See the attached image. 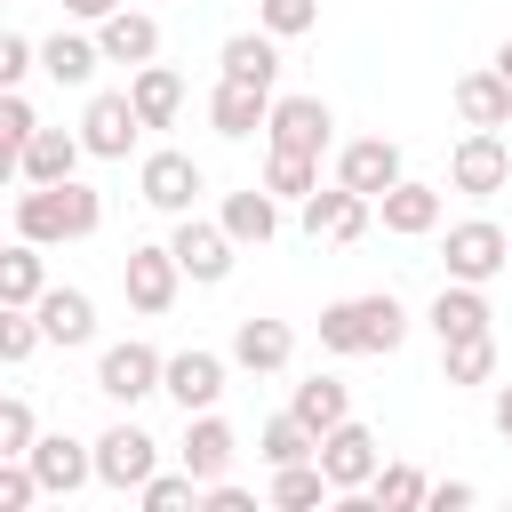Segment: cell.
Here are the masks:
<instances>
[{
	"mask_svg": "<svg viewBox=\"0 0 512 512\" xmlns=\"http://www.w3.org/2000/svg\"><path fill=\"white\" fill-rule=\"evenodd\" d=\"M320 344L336 352H392L400 344V304L392 296H344L320 312Z\"/></svg>",
	"mask_w": 512,
	"mask_h": 512,
	"instance_id": "obj_1",
	"label": "cell"
},
{
	"mask_svg": "<svg viewBox=\"0 0 512 512\" xmlns=\"http://www.w3.org/2000/svg\"><path fill=\"white\" fill-rule=\"evenodd\" d=\"M88 224H96V192H80L72 176L24 192V232H32V240H56V232L72 240V232H88Z\"/></svg>",
	"mask_w": 512,
	"mask_h": 512,
	"instance_id": "obj_2",
	"label": "cell"
},
{
	"mask_svg": "<svg viewBox=\"0 0 512 512\" xmlns=\"http://www.w3.org/2000/svg\"><path fill=\"white\" fill-rule=\"evenodd\" d=\"M504 168H512V160H504V136H496V128H472V136L448 152V176H456L464 192H496Z\"/></svg>",
	"mask_w": 512,
	"mask_h": 512,
	"instance_id": "obj_3",
	"label": "cell"
},
{
	"mask_svg": "<svg viewBox=\"0 0 512 512\" xmlns=\"http://www.w3.org/2000/svg\"><path fill=\"white\" fill-rule=\"evenodd\" d=\"M360 224H368V192H352V184L304 192V232H312V240H352Z\"/></svg>",
	"mask_w": 512,
	"mask_h": 512,
	"instance_id": "obj_4",
	"label": "cell"
},
{
	"mask_svg": "<svg viewBox=\"0 0 512 512\" xmlns=\"http://www.w3.org/2000/svg\"><path fill=\"white\" fill-rule=\"evenodd\" d=\"M320 464H328L336 488H360V480H376V440L360 424H328L320 432Z\"/></svg>",
	"mask_w": 512,
	"mask_h": 512,
	"instance_id": "obj_5",
	"label": "cell"
},
{
	"mask_svg": "<svg viewBox=\"0 0 512 512\" xmlns=\"http://www.w3.org/2000/svg\"><path fill=\"white\" fill-rule=\"evenodd\" d=\"M504 256H512V240H504L496 224H456V232H448V272H456V280H488Z\"/></svg>",
	"mask_w": 512,
	"mask_h": 512,
	"instance_id": "obj_6",
	"label": "cell"
},
{
	"mask_svg": "<svg viewBox=\"0 0 512 512\" xmlns=\"http://www.w3.org/2000/svg\"><path fill=\"white\" fill-rule=\"evenodd\" d=\"M96 472H104L112 488H144V480H152V440H144L136 424L104 432V440H96Z\"/></svg>",
	"mask_w": 512,
	"mask_h": 512,
	"instance_id": "obj_7",
	"label": "cell"
},
{
	"mask_svg": "<svg viewBox=\"0 0 512 512\" xmlns=\"http://www.w3.org/2000/svg\"><path fill=\"white\" fill-rule=\"evenodd\" d=\"M456 112H464L472 128H504V120H512V80H504V72H464V80H456Z\"/></svg>",
	"mask_w": 512,
	"mask_h": 512,
	"instance_id": "obj_8",
	"label": "cell"
},
{
	"mask_svg": "<svg viewBox=\"0 0 512 512\" xmlns=\"http://www.w3.org/2000/svg\"><path fill=\"white\" fill-rule=\"evenodd\" d=\"M176 248H136L128 256V296L144 304V312H168V296H176Z\"/></svg>",
	"mask_w": 512,
	"mask_h": 512,
	"instance_id": "obj_9",
	"label": "cell"
},
{
	"mask_svg": "<svg viewBox=\"0 0 512 512\" xmlns=\"http://www.w3.org/2000/svg\"><path fill=\"white\" fill-rule=\"evenodd\" d=\"M152 376H168L144 344H112L104 360H96V384L112 392V400H136V392H152Z\"/></svg>",
	"mask_w": 512,
	"mask_h": 512,
	"instance_id": "obj_10",
	"label": "cell"
},
{
	"mask_svg": "<svg viewBox=\"0 0 512 512\" xmlns=\"http://www.w3.org/2000/svg\"><path fill=\"white\" fill-rule=\"evenodd\" d=\"M136 128H144L136 96H96V104H88V152H128Z\"/></svg>",
	"mask_w": 512,
	"mask_h": 512,
	"instance_id": "obj_11",
	"label": "cell"
},
{
	"mask_svg": "<svg viewBox=\"0 0 512 512\" xmlns=\"http://www.w3.org/2000/svg\"><path fill=\"white\" fill-rule=\"evenodd\" d=\"M272 136L296 144V152H320V144H328V104H320V96H288V104H272Z\"/></svg>",
	"mask_w": 512,
	"mask_h": 512,
	"instance_id": "obj_12",
	"label": "cell"
},
{
	"mask_svg": "<svg viewBox=\"0 0 512 512\" xmlns=\"http://www.w3.org/2000/svg\"><path fill=\"white\" fill-rule=\"evenodd\" d=\"M344 184H352V192H368V200H376V192H392V184H400V152H392L384 136L352 144V152H344Z\"/></svg>",
	"mask_w": 512,
	"mask_h": 512,
	"instance_id": "obj_13",
	"label": "cell"
},
{
	"mask_svg": "<svg viewBox=\"0 0 512 512\" xmlns=\"http://www.w3.org/2000/svg\"><path fill=\"white\" fill-rule=\"evenodd\" d=\"M192 192H200V168H192L184 152H152V160H144V200H160V208H192Z\"/></svg>",
	"mask_w": 512,
	"mask_h": 512,
	"instance_id": "obj_14",
	"label": "cell"
},
{
	"mask_svg": "<svg viewBox=\"0 0 512 512\" xmlns=\"http://www.w3.org/2000/svg\"><path fill=\"white\" fill-rule=\"evenodd\" d=\"M168 392H176L184 408H208V400L224 392V360H216V352H176V360H168Z\"/></svg>",
	"mask_w": 512,
	"mask_h": 512,
	"instance_id": "obj_15",
	"label": "cell"
},
{
	"mask_svg": "<svg viewBox=\"0 0 512 512\" xmlns=\"http://www.w3.org/2000/svg\"><path fill=\"white\" fill-rule=\"evenodd\" d=\"M384 224L392 232H432L440 224V192L432 184H392L384 192Z\"/></svg>",
	"mask_w": 512,
	"mask_h": 512,
	"instance_id": "obj_16",
	"label": "cell"
},
{
	"mask_svg": "<svg viewBox=\"0 0 512 512\" xmlns=\"http://www.w3.org/2000/svg\"><path fill=\"white\" fill-rule=\"evenodd\" d=\"M168 248H176V264H184L192 280H216V272L232 264V256H224V232H216V224H184V232H176Z\"/></svg>",
	"mask_w": 512,
	"mask_h": 512,
	"instance_id": "obj_17",
	"label": "cell"
},
{
	"mask_svg": "<svg viewBox=\"0 0 512 512\" xmlns=\"http://www.w3.org/2000/svg\"><path fill=\"white\" fill-rule=\"evenodd\" d=\"M232 464V424H216V416H200L192 432H184V472H200V480H216Z\"/></svg>",
	"mask_w": 512,
	"mask_h": 512,
	"instance_id": "obj_18",
	"label": "cell"
},
{
	"mask_svg": "<svg viewBox=\"0 0 512 512\" xmlns=\"http://www.w3.org/2000/svg\"><path fill=\"white\" fill-rule=\"evenodd\" d=\"M272 40H256V32H232L224 40V80H248V88H272Z\"/></svg>",
	"mask_w": 512,
	"mask_h": 512,
	"instance_id": "obj_19",
	"label": "cell"
},
{
	"mask_svg": "<svg viewBox=\"0 0 512 512\" xmlns=\"http://www.w3.org/2000/svg\"><path fill=\"white\" fill-rule=\"evenodd\" d=\"M432 328H440V344H448V336H480V328H488V304H480V288H440V304H432Z\"/></svg>",
	"mask_w": 512,
	"mask_h": 512,
	"instance_id": "obj_20",
	"label": "cell"
},
{
	"mask_svg": "<svg viewBox=\"0 0 512 512\" xmlns=\"http://www.w3.org/2000/svg\"><path fill=\"white\" fill-rule=\"evenodd\" d=\"M256 120H272V112H264V88L224 80V88H216V128H224V136H248Z\"/></svg>",
	"mask_w": 512,
	"mask_h": 512,
	"instance_id": "obj_21",
	"label": "cell"
},
{
	"mask_svg": "<svg viewBox=\"0 0 512 512\" xmlns=\"http://www.w3.org/2000/svg\"><path fill=\"white\" fill-rule=\"evenodd\" d=\"M40 336H56V344H80V336H88V296H80V288H56V296H40Z\"/></svg>",
	"mask_w": 512,
	"mask_h": 512,
	"instance_id": "obj_22",
	"label": "cell"
},
{
	"mask_svg": "<svg viewBox=\"0 0 512 512\" xmlns=\"http://www.w3.org/2000/svg\"><path fill=\"white\" fill-rule=\"evenodd\" d=\"M264 456H272V464H304V456H320V432L288 408V416H272V424H264Z\"/></svg>",
	"mask_w": 512,
	"mask_h": 512,
	"instance_id": "obj_23",
	"label": "cell"
},
{
	"mask_svg": "<svg viewBox=\"0 0 512 512\" xmlns=\"http://www.w3.org/2000/svg\"><path fill=\"white\" fill-rule=\"evenodd\" d=\"M32 472H40V488H80L88 456H80V440H32Z\"/></svg>",
	"mask_w": 512,
	"mask_h": 512,
	"instance_id": "obj_24",
	"label": "cell"
},
{
	"mask_svg": "<svg viewBox=\"0 0 512 512\" xmlns=\"http://www.w3.org/2000/svg\"><path fill=\"white\" fill-rule=\"evenodd\" d=\"M288 352H296L288 320H248V328H240V360H248V368H280Z\"/></svg>",
	"mask_w": 512,
	"mask_h": 512,
	"instance_id": "obj_25",
	"label": "cell"
},
{
	"mask_svg": "<svg viewBox=\"0 0 512 512\" xmlns=\"http://www.w3.org/2000/svg\"><path fill=\"white\" fill-rule=\"evenodd\" d=\"M152 48H160L152 16H112V24H104V56H120V64H144Z\"/></svg>",
	"mask_w": 512,
	"mask_h": 512,
	"instance_id": "obj_26",
	"label": "cell"
},
{
	"mask_svg": "<svg viewBox=\"0 0 512 512\" xmlns=\"http://www.w3.org/2000/svg\"><path fill=\"white\" fill-rule=\"evenodd\" d=\"M128 96H136V112H144V128H160V120H176V104H184V88H176V72H160V64H152V72H144V80H136Z\"/></svg>",
	"mask_w": 512,
	"mask_h": 512,
	"instance_id": "obj_27",
	"label": "cell"
},
{
	"mask_svg": "<svg viewBox=\"0 0 512 512\" xmlns=\"http://www.w3.org/2000/svg\"><path fill=\"white\" fill-rule=\"evenodd\" d=\"M16 160H24L40 184H64V176H72V160H80V144H72V136H32Z\"/></svg>",
	"mask_w": 512,
	"mask_h": 512,
	"instance_id": "obj_28",
	"label": "cell"
},
{
	"mask_svg": "<svg viewBox=\"0 0 512 512\" xmlns=\"http://www.w3.org/2000/svg\"><path fill=\"white\" fill-rule=\"evenodd\" d=\"M264 184H272V192H320V168H312V152H296V144H272V160H264Z\"/></svg>",
	"mask_w": 512,
	"mask_h": 512,
	"instance_id": "obj_29",
	"label": "cell"
},
{
	"mask_svg": "<svg viewBox=\"0 0 512 512\" xmlns=\"http://www.w3.org/2000/svg\"><path fill=\"white\" fill-rule=\"evenodd\" d=\"M440 352H448V384H480V376L496 368V344H488V328H480V336H448Z\"/></svg>",
	"mask_w": 512,
	"mask_h": 512,
	"instance_id": "obj_30",
	"label": "cell"
},
{
	"mask_svg": "<svg viewBox=\"0 0 512 512\" xmlns=\"http://www.w3.org/2000/svg\"><path fill=\"white\" fill-rule=\"evenodd\" d=\"M296 416H304L312 432H328V424H344V384H328V376H312V384H296Z\"/></svg>",
	"mask_w": 512,
	"mask_h": 512,
	"instance_id": "obj_31",
	"label": "cell"
},
{
	"mask_svg": "<svg viewBox=\"0 0 512 512\" xmlns=\"http://www.w3.org/2000/svg\"><path fill=\"white\" fill-rule=\"evenodd\" d=\"M224 232L264 240V232H272V192H232V200H224Z\"/></svg>",
	"mask_w": 512,
	"mask_h": 512,
	"instance_id": "obj_32",
	"label": "cell"
},
{
	"mask_svg": "<svg viewBox=\"0 0 512 512\" xmlns=\"http://www.w3.org/2000/svg\"><path fill=\"white\" fill-rule=\"evenodd\" d=\"M336 480H328V464L312 472V464H280V480H272V504H320Z\"/></svg>",
	"mask_w": 512,
	"mask_h": 512,
	"instance_id": "obj_33",
	"label": "cell"
},
{
	"mask_svg": "<svg viewBox=\"0 0 512 512\" xmlns=\"http://www.w3.org/2000/svg\"><path fill=\"white\" fill-rule=\"evenodd\" d=\"M40 296V256L32 248H8V264H0V304H32Z\"/></svg>",
	"mask_w": 512,
	"mask_h": 512,
	"instance_id": "obj_34",
	"label": "cell"
},
{
	"mask_svg": "<svg viewBox=\"0 0 512 512\" xmlns=\"http://www.w3.org/2000/svg\"><path fill=\"white\" fill-rule=\"evenodd\" d=\"M88 64H96L88 40H48V72H56V80H88Z\"/></svg>",
	"mask_w": 512,
	"mask_h": 512,
	"instance_id": "obj_35",
	"label": "cell"
},
{
	"mask_svg": "<svg viewBox=\"0 0 512 512\" xmlns=\"http://www.w3.org/2000/svg\"><path fill=\"white\" fill-rule=\"evenodd\" d=\"M0 456H32V408L24 400L0 408Z\"/></svg>",
	"mask_w": 512,
	"mask_h": 512,
	"instance_id": "obj_36",
	"label": "cell"
},
{
	"mask_svg": "<svg viewBox=\"0 0 512 512\" xmlns=\"http://www.w3.org/2000/svg\"><path fill=\"white\" fill-rule=\"evenodd\" d=\"M432 488L408 472V464H392V472H376V504H424Z\"/></svg>",
	"mask_w": 512,
	"mask_h": 512,
	"instance_id": "obj_37",
	"label": "cell"
},
{
	"mask_svg": "<svg viewBox=\"0 0 512 512\" xmlns=\"http://www.w3.org/2000/svg\"><path fill=\"white\" fill-rule=\"evenodd\" d=\"M0 136H8V152H24V144L40 136V128H32V104H24V96H8V104H0Z\"/></svg>",
	"mask_w": 512,
	"mask_h": 512,
	"instance_id": "obj_38",
	"label": "cell"
},
{
	"mask_svg": "<svg viewBox=\"0 0 512 512\" xmlns=\"http://www.w3.org/2000/svg\"><path fill=\"white\" fill-rule=\"evenodd\" d=\"M192 480H200V472H184V480H144V504H152V512H176V504H192Z\"/></svg>",
	"mask_w": 512,
	"mask_h": 512,
	"instance_id": "obj_39",
	"label": "cell"
},
{
	"mask_svg": "<svg viewBox=\"0 0 512 512\" xmlns=\"http://www.w3.org/2000/svg\"><path fill=\"white\" fill-rule=\"evenodd\" d=\"M32 336H40V328L24 320V304H8V320H0V352L16 360V352H32Z\"/></svg>",
	"mask_w": 512,
	"mask_h": 512,
	"instance_id": "obj_40",
	"label": "cell"
},
{
	"mask_svg": "<svg viewBox=\"0 0 512 512\" xmlns=\"http://www.w3.org/2000/svg\"><path fill=\"white\" fill-rule=\"evenodd\" d=\"M264 24L272 32H304L312 24V0H264Z\"/></svg>",
	"mask_w": 512,
	"mask_h": 512,
	"instance_id": "obj_41",
	"label": "cell"
},
{
	"mask_svg": "<svg viewBox=\"0 0 512 512\" xmlns=\"http://www.w3.org/2000/svg\"><path fill=\"white\" fill-rule=\"evenodd\" d=\"M32 488H40V472H0V512H16Z\"/></svg>",
	"mask_w": 512,
	"mask_h": 512,
	"instance_id": "obj_42",
	"label": "cell"
},
{
	"mask_svg": "<svg viewBox=\"0 0 512 512\" xmlns=\"http://www.w3.org/2000/svg\"><path fill=\"white\" fill-rule=\"evenodd\" d=\"M24 56H32V48L8 32V40H0V80H16V72H24Z\"/></svg>",
	"mask_w": 512,
	"mask_h": 512,
	"instance_id": "obj_43",
	"label": "cell"
},
{
	"mask_svg": "<svg viewBox=\"0 0 512 512\" xmlns=\"http://www.w3.org/2000/svg\"><path fill=\"white\" fill-rule=\"evenodd\" d=\"M424 504H440V512H456V504H472V488H464V480H440V488H432Z\"/></svg>",
	"mask_w": 512,
	"mask_h": 512,
	"instance_id": "obj_44",
	"label": "cell"
},
{
	"mask_svg": "<svg viewBox=\"0 0 512 512\" xmlns=\"http://www.w3.org/2000/svg\"><path fill=\"white\" fill-rule=\"evenodd\" d=\"M208 504H216V512H248L256 496H248V488H208Z\"/></svg>",
	"mask_w": 512,
	"mask_h": 512,
	"instance_id": "obj_45",
	"label": "cell"
},
{
	"mask_svg": "<svg viewBox=\"0 0 512 512\" xmlns=\"http://www.w3.org/2000/svg\"><path fill=\"white\" fill-rule=\"evenodd\" d=\"M496 432H504V440H512V384H504V392H496Z\"/></svg>",
	"mask_w": 512,
	"mask_h": 512,
	"instance_id": "obj_46",
	"label": "cell"
},
{
	"mask_svg": "<svg viewBox=\"0 0 512 512\" xmlns=\"http://www.w3.org/2000/svg\"><path fill=\"white\" fill-rule=\"evenodd\" d=\"M496 72H504V80H512V40H504V56H496Z\"/></svg>",
	"mask_w": 512,
	"mask_h": 512,
	"instance_id": "obj_47",
	"label": "cell"
},
{
	"mask_svg": "<svg viewBox=\"0 0 512 512\" xmlns=\"http://www.w3.org/2000/svg\"><path fill=\"white\" fill-rule=\"evenodd\" d=\"M72 8H88V16H104V8H112V0H72Z\"/></svg>",
	"mask_w": 512,
	"mask_h": 512,
	"instance_id": "obj_48",
	"label": "cell"
}]
</instances>
